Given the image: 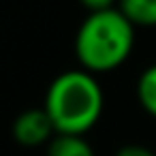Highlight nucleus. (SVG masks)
I'll use <instances>...</instances> for the list:
<instances>
[{
    "instance_id": "obj_1",
    "label": "nucleus",
    "mask_w": 156,
    "mask_h": 156,
    "mask_svg": "<svg viewBox=\"0 0 156 156\" xmlns=\"http://www.w3.org/2000/svg\"><path fill=\"white\" fill-rule=\"evenodd\" d=\"M103 107V88L83 69L60 73L49 83L43 105L56 135H86L101 120Z\"/></svg>"
},
{
    "instance_id": "obj_2",
    "label": "nucleus",
    "mask_w": 156,
    "mask_h": 156,
    "mask_svg": "<svg viewBox=\"0 0 156 156\" xmlns=\"http://www.w3.org/2000/svg\"><path fill=\"white\" fill-rule=\"evenodd\" d=\"M135 45V26L120 9L90 13L75 37V56L88 73H109L122 66Z\"/></svg>"
},
{
    "instance_id": "obj_3",
    "label": "nucleus",
    "mask_w": 156,
    "mask_h": 156,
    "mask_svg": "<svg viewBox=\"0 0 156 156\" xmlns=\"http://www.w3.org/2000/svg\"><path fill=\"white\" fill-rule=\"evenodd\" d=\"M11 133H13V139L20 145H24V147H39V145H47L54 139L56 128H54L47 111L41 107V109H26V111H22L13 120Z\"/></svg>"
},
{
    "instance_id": "obj_4",
    "label": "nucleus",
    "mask_w": 156,
    "mask_h": 156,
    "mask_svg": "<svg viewBox=\"0 0 156 156\" xmlns=\"http://www.w3.org/2000/svg\"><path fill=\"white\" fill-rule=\"evenodd\" d=\"M47 156H96L83 135H54L47 143Z\"/></svg>"
},
{
    "instance_id": "obj_5",
    "label": "nucleus",
    "mask_w": 156,
    "mask_h": 156,
    "mask_svg": "<svg viewBox=\"0 0 156 156\" xmlns=\"http://www.w3.org/2000/svg\"><path fill=\"white\" fill-rule=\"evenodd\" d=\"M118 9L133 26H156V0H120Z\"/></svg>"
},
{
    "instance_id": "obj_6",
    "label": "nucleus",
    "mask_w": 156,
    "mask_h": 156,
    "mask_svg": "<svg viewBox=\"0 0 156 156\" xmlns=\"http://www.w3.org/2000/svg\"><path fill=\"white\" fill-rule=\"evenodd\" d=\"M137 98L145 113L156 118V64L147 66L137 81Z\"/></svg>"
},
{
    "instance_id": "obj_7",
    "label": "nucleus",
    "mask_w": 156,
    "mask_h": 156,
    "mask_svg": "<svg viewBox=\"0 0 156 156\" xmlns=\"http://www.w3.org/2000/svg\"><path fill=\"white\" fill-rule=\"evenodd\" d=\"M115 156H156V152L139 143H128V145H122L115 152Z\"/></svg>"
},
{
    "instance_id": "obj_8",
    "label": "nucleus",
    "mask_w": 156,
    "mask_h": 156,
    "mask_svg": "<svg viewBox=\"0 0 156 156\" xmlns=\"http://www.w3.org/2000/svg\"><path fill=\"white\" fill-rule=\"evenodd\" d=\"M79 2H81V5L90 11V13H94V11H105V9H111L115 0H79Z\"/></svg>"
}]
</instances>
